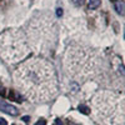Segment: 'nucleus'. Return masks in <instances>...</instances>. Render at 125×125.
<instances>
[{"mask_svg":"<svg viewBox=\"0 0 125 125\" xmlns=\"http://www.w3.org/2000/svg\"><path fill=\"white\" fill-rule=\"evenodd\" d=\"M16 86L31 101H48L58 93V76L54 66L45 59H31L14 73Z\"/></svg>","mask_w":125,"mask_h":125,"instance_id":"nucleus-1","label":"nucleus"},{"mask_svg":"<svg viewBox=\"0 0 125 125\" xmlns=\"http://www.w3.org/2000/svg\"><path fill=\"white\" fill-rule=\"evenodd\" d=\"M101 59L93 49L83 46H71L68 49L65 64L70 75L78 79H88L98 73Z\"/></svg>","mask_w":125,"mask_h":125,"instance_id":"nucleus-2","label":"nucleus"},{"mask_svg":"<svg viewBox=\"0 0 125 125\" xmlns=\"http://www.w3.org/2000/svg\"><path fill=\"white\" fill-rule=\"evenodd\" d=\"M30 53L28 38L21 30L8 29L0 35V56L8 62H18Z\"/></svg>","mask_w":125,"mask_h":125,"instance_id":"nucleus-3","label":"nucleus"},{"mask_svg":"<svg viewBox=\"0 0 125 125\" xmlns=\"http://www.w3.org/2000/svg\"><path fill=\"white\" fill-rule=\"evenodd\" d=\"M56 39L54 21L50 16H40L29 24V40L28 43L34 45L35 49L43 51L44 49H53Z\"/></svg>","mask_w":125,"mask_h":125,"instance_id":"nucleus-4","label":"nucleus"},{"mask_svg":"<svg viewBox=\"0 0 125 125\" xmlns=\"http://www.w3.org/2000/svg\"><path fill=\"white\" fill-rule=\"evenodd\" d=\"M0 110H1L3 113L9 114V115H13V116H16L18 114H19V110L14 105L5 103L4 100H0Z\"/></svg>","mask_w":125,"mask_h":125,"instance_id":"nucleus-5","label":"nucleus"},{"mask_svg":"<svg viewBox=\"0 0 125 125\" xmlns=\"http://www.w3.org/2000/svg\"><path fill=\"white\" fill-rule=\"evenodd\" d=\"M124 1H123V0H120V1H118L116 4H115V9H116V11L123 16L124 15Z\"/></svg>","mask_w":125,"mask_h":125,"instance_id":"nucleus-6","label":"nucleus"},{"mask_svg":"<svg viewBox=\"0 0 125 125\" xmlns=\"http://www.w3.org/2000/svg\"><path fill=\"white\" fill-rule=\"evenodd\" d=\"M101 4V0H90L89 1V9L94 10V9H98Z\"/></svg>","mask_w":125,"mask_h":125,"instance_id":"nucleus-7","label":"nucleus"},{"mask_svg":"<svg viewBox=\"0 0 125 125\" xmlns=\"http://www.w3.org/2000/svg\"><path fill=\"white\" fill-rule=\"evenodd\" d=\"M78 110H79L80 113H83V114H85V115L90 114V109H89L88 106H85V105H79V106H78Z\"/></svg>","mask_w":125,"mask_h":125,"instance_id":"nucleus-8","label":"nucleus"},{"mask_svg":"<svg viewBox=\"0 0 125 125\" xmlns=\"http://www.w3.org/2000/svg\"><path fill=\"white\" fill-rule=\"evenodd\" d=\"M71 3L76 5V6H81L83 4H84V0H71Z\"/></svg>","mask_w":125,"mask_h":125,"instance_id":"nucleus-9","label":"nucleus"},{"mask_svg":"<svg viewBox=\"0 0 125 125\" xmlns=\"http://www.w3.org/2000/svg\"><path fill=\"white\" fill-rule=\"evenodd\" d=\"M34 125H46V121H45L44 119H40V120H38Z\"/></svg>","mask_w":125,"mask_h":125,"instance_id":"nucleus-10","label":"nucleus"},{"mask_svg":"<svg viewBox=\"0 0 125 125\" xmlns=\"http://www.w3.org/2000/svg\"><path fill=\"white\" fill-rule=\"evenodd\" d=\"M56 15H58V16H61V15H62V9H61V8H59V9L56 10Z\"/></svg>","mask_w":125,"mask_h":125,"instance_id":"nucleus-11","label":"nucleus"},{"mask_svg":"<svg viewBox=\"0 0 125 125\" xmlns=\"http://www.w3.org/2000/svg\"><path fill=\"white\" fill-rule=\"evenodd\" d=\"M0 125H8L6 120H5V119H3V118H0Z\"/></svg>","mask_w":125,"mask_h":125,"instance_id":"nucleus-12","label":"nucleus"},{"mask_svg":"<svg viewBox=\"0 0 125 125\" xmlns=\"http://www.w3.org/2000/svg\"><path fill=\"white\" fill-rule=\"evenodd\" d=\"M55 125H62V123H61L59 119H56V120H55Z\"/></svg>","mask_w":125,"mask_h":125,"instance_id":"nucleus-13","label":"nucleus"},{"mask_svg":"<svg viewBox=\"0 0 125 125\" xmlns=\"http://www.w3.org/2000/svg\"><path fill=\"white\" fill-rule=\"evenodd\" d=\"M23 120H24L25 123H28V121L30 120V118H29V116H24V118H23Z\"/></svg>","mask_w":125,"mask_h":125,"instance_id":"nucleus-14","label":"nucleus"},{"mask_svg":"<svg viewBox=\"0 0 125 125\" xmlns=\"http://www.w3.org/2000/svg\"><path fill=\"white\" fill-rule=\"evenodd\" d=\"M110 1H116V0H110Z\"/></svg>","mask_w":125,"mask_h":125,"instance_id":"nucleus-15","label":"nucleus"}]
</instances>
